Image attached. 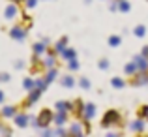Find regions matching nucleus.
Wrapping results in <instances>:
<instances>
[{
	"mask_svg": "<svg viewBox=\"0 0 148 137\" xmlns=\"http://www.w3.org/2000/svg\"><path fill=\"white\" fill-rule=\"evenodd\" d=\"M51 120H53V113H51L49 109H43V111L40 113V116H38V126L40 128H47L51 124Z\"/></svg>",
	"mask_w": 148,
	"mask_h": 137,
	"instance_id": "nucleus-1",
	"label": "nucleus"
},
{
	"mask_svg": "<svg viewBox=\"0 0 148 137\" xmlns=\"http://www.w3.org/2000/svg\"><path fill=\"white\" fill-rule=\"evenodd\" d=\"M114 122H118V113H116V111H109L107 115L103 116V120H101V126L109 128L111 124H114Z\"/></svg>",
	"mask_w": 148,
	"mask_h": 137,
	"instance_id": "nucleus-2",
	"label": "nucleus"
},
{
	"mask_svg": "<svg viewBox=\"0 0 148 137\" xmlns=\"http://www.w3.org/2000/svg\"><path fill=\"white\" fill-rule=\"evenodd\" d=\"M10 34H11V38H13V40L23 41V40H25V36H26V30H25V28H21V26H13Z\"/></svg>",
	"mask_w": 148,
	"mask_h": 137,
	"instance_id": "nucleus-3",
	"label": "nucleus"
},
{
	"mask_svg": "<svg viewBox=\"0 0 148 137\" xmlns=\"http://www.w3.org/2000/svg\"><path fill=\"white\" fill-rule=\"evenodd\" d=\"M83 116H84V118H94V116H96V105L94 103H86V105H84Z\"/></svg>",
	"mask_w": 148,
	"mask_h": 137,
	"instance_id": "nucleus-4",
	"label": "nucleus"
},
{
	"mask_svg": "<svg viewBox=\"0 0 148 137\" xmlns=\"http://www.w3.org/2000/svg\"><path fill=\"white\" fill-rule=\"evenodd\" d=\"M133 62L139 66V70H141V72H146V68H148V58L145 56V54H143V56H135Z\"/></svg>",
	"mask_w": 148,
	"mask_h": 137,
	"instance_id": "nucleus-5",
	"label": "nucleus"
},
{
	"mask_svg": "<svg viewBox=\"0 0 148 137\" xmlns=\"http://www.w3.org/2000/svg\"><path fill=\"white\" fill-rule=\"evenodd\" d=\"M15 15H17V6H15V4L8 6V8H6V11H4V17H6V19H13Z\"/></svg>",
	"mask_w": 148,
	"mask_h": 137,
	"instance_id": "nucleus-6",
	"label": "nucleus"
},
{
	"mask_svg": "<svg viewBox=\"0 0 148 137\" xmlns=\"http://www.w3.org/2000/svg\"><path fill=\"white\" fill-rule=\"evenodd\" d=\"M139 70V66L135 64V62H130V64H126V68H124V72L127 73V75H135Z\"/></svg>",
	"mask_w": 148,
	"mask_h": 137,
	"instance_id": "nucleus-7",
	"label": "nucleus"
},
{
	"mask_svg": "<svg viewBox=\"0 0 148 137\" xmlns=\"http://www.w3.org/2000/svg\"><path fill=\"white\" fill-rule=\"evenodd\" d=\"M15 124H17L19 128H25L26 124H28V116L26 115H17L15 116Z\"/></svg>",
	"mask_w": 148,
	"mask_h": 137,
	"instance_id": "nucleus-8",
	"label": "nucleus"
},
{
	"mask_svg": "<svg viewBox=\"0 0 148 137\" xmlns=\"http://www.w3.org/2000/svg\"><path fill=\"white\" fill-rule=\"evenodd\" d=\"M71 111H75V115H81V116H83V111H84V105H83V101H79V100H77L75 103L71 105Z\"/></svg>",
	"mask_w": 148,
	"mask_h": 137,
	"instance_id": "nucleus-9",
	"label": "nucleus"
},
{
	"mask_svg": "<svg viewBox=\"0 0 148 137\" xmlns=\"http://www.w3.org/2000/svg\"><path fill=\"white\" fill-rule=\"evenodd\" d=\"M40 94H41L40 88H36V90H32V92H30V96H28V105L36 103V101H38V98H40Z\"/></svg>",
	"mask_w": 148,
	"mask_h": 137,
	"instance_id": "nucleus-10",
	"label": "nucleus"
},
{
	"mask_svg": "<svg viewBox=\"0 0 148 137\" xmlns=\"http://www.w3.org/2000/svg\"><path fill=\"white\" fill-rule=\"evenodd\" d=\"M66 118H68V116H66V111H60V113H58L56 116H53V120H54V122L58 124V126H62V124L66 122Z\"/></svg>",
	"mask_w": 148,
	"mask_h": 137,
	"instance_id": "nucleus-11",
	"label": "nucleus"
},
{
	"mask_svg": "<svg viewBox=\"0 0 148 137\" xmlns=\"http://www.w3.org/2000/svg\"><path fill=\"white\" fill-rule=\"evenodd\" d=\"M62 85H64L66 88H71L73 85H75V81H73L71 75H64V77H62Z\"/></svg>",
	"mask_w": 148,
	"mask_h": 137,
	"instance_id": "nucleus-12",
	"label": "nucleus"
},
{
	"mask_svg": "<svg viewBox=\"0 0 148 137\" xmlns=\"http://www.w3.org/2000/svg\"><path fill=\"white\" fill-rule=\"evenodd\" d=\"M2 115L6 116V118H10V116H15V107H11V105L4 107V109H2Z\"/></svg>",
	"mask_w": 148,
	"mask_h": 137,
	"instance_id": "nucleus-13",
	"label": "nucleus"
},
{
	"mask_svg": "<svg viewBox=\"0 0 148 137\" xmlns=\"http://www.w3.org/2000/svg\"><path fill=\"white\" fill-rule=\"evenodd\" d=\"M45 45H47V40H45L43 43H36V45H34V53H36V54L45 53Z\"/></svg>",
	"mask_w": 148,
	"mask_h": 137,
	"instance_id": "nucleus-14",
	"label": "nucleus"
},
{
	"mask_svg": "<svg viewBox=\"0 0 148 137\" xmlns=\"http://www.w3.org/2000/svg\"><path fill=\"white\" fill-rule=\"evenodd\" d=\"M131 130L143 131V130H145V124H143V120H135V122H131Z\"/></svg>",
	"mask_w": 148,
	"mask_h": 137,
	"instance_id": "nucleus-15",
	"label": "nucleus"
},
{
	"mask_svg": "<svg viewBox=\"0 0 148 137\" xmlns=\"http://www.w3.org/2000/svg\"><path fill=\"white\" fill-rule=\"evenodd\" d=\"M62 56H64L66 60H71V58H75V51L73 49H64L62 51Z\"/></svg>",
	"mask_w": 148,
	"mask_h": 137,
	"instance_id": "nucleus-16",
	"label": "nucleus"
},
{
	"mask_svg": "<svg viewBox=\"0 0 148 137\" xmlns=\"http://www.w3.org/2000/svg\"><path fill=\"white\" fill-rule=\"evenodd\" d=\"M66 43H68V40H66V38H62V40L58 41L56 45H54V51H58V53H62V51L66 49Z\"/></svg>",
	"mask_w": 148,
	"mask_h": 137,
	"instance_id": "nucleus-17",
	"label": "nucleus"
},
{
	"mask_svg": "<svg viewBox=\"0 0 148 137\" xmlns=\"http://www.w3.org/2000/svg\"><path fill=\"white\" fill-rule=\"evenodd\" d=\"M56 109H58V111H68V109L71 111V103H66V101H58V103H56Z\"/></svg>",
	"mask_w": 148,
	"mask_h": 137,
	"instance_id": "nucleus-18",
	"label": "nucleus"
},
{
	"mask_svg": "<svg viewBox=\"0 0 148 137\" xmlns=\"http://www.w3.org/2000/svg\"><path fill=\"white\" fill-rule=\"evenodd\" d=\"M145 83H148V75H146V72H141L137 77V85H145Z\"/></svg>",
	"mask_w": 148,
	"mask_h": 137,
	"instance_id": "nucleus-19",
	"label": "nucleus"
},
{
	"mask_svg": "<svg viewBox=\"0 0 148 137\" xmlns=\"http://www.w3.org/2000/svg\"><path fill=\"white\" fill-rule=\"evenodd\" d=\"M54 77H56V70H54V68H51L49 72H47V75H45V81H47V83H51V81H53Z\"/></svg>",
	"mask_w": 148,
	"mask_h": 137,
	"instance_id": "nucleus-20",
	"label": "nucleus"
},
{
	"mask_svg": "<svg viewBox=\"0 0 148 137\" xmlns=\"http://www.w3.org/2000/svg\"><path fill=\"white\" fill-rule=\"evenodd\" d=\"M34 87L40 88V90L43 92V90H45V87H47V81H45V79H40V81H36V83H34Z\"/></svg>",
	"mask_w": 148,
	"mask_h": 137,
	"instance_id": "nucleus-21",
	"label": "nucleus"
},
{
	"mask_svg": "<svg viewBox=\"0 0 148 137\" xmlns=\"http://www.w3.org/2000/svg\"><path fill=\"white\" fill-rule=\"evenodd\" d=\"M69 135H83V131H81V126H79V124H73V126H71V131H69Z\"/></svg>",
	"mask_w": 148,
	"mask_h": 137,
	"instance_id": "nucleus-22",
	"label": "nucleus"
},
{
	"mask_svg": "<svg viewBox=\"0 0 148 137\" xmlns=\"http://www.w3.org/2000/svg\"><path fill=\"white\" fill-rule=\"evenodd\" d=\"M109 45H111V47H118L120 45V38L118 36H111V38H109Z\"/></svg>",
	"mask_w": 148,
	"mask_h": 137,
	"instance_id": "nucleus-23",
	"label": "nucleus"
},
{
	"mask_svg": "<svg viewBox=\"0 0 148 137\" xmlns=\"http://www.w3.org/2000/svg\"><path fill=\"white\" fill-rule=\"evenodd\" d=\"M145 34H146V28H145V26H143V25H139L137 28H135V36L143 38V36H145Z\"/></svg>",
	"mask_w": 148,
	"mask_h": 137,
	"instance_id": "nucleus-24",
	"label": "nucleus"
},
{
	"mask_svg": "<svg viewBox=\"0 0 148 137\" xmlns=\"http://www.w3.org/2000/svg\"><path fill=\"white\" fill-rule=\"evenodd\" d=\"M118 10H120V11H130V4H127L126 0H120V4H118Z\"/></svg>",
	"mask_w": 148,
	"mask_h": 137,
	"instance_id": "nucleus-25",
	"label": "nucleus"
},
{
	"mask_svg": "<svg viewBox=\"0 0 148 137\" xmlns=\"http://www.w3.org/2000/svg\"><path fill=\"white\" fill-rule=\"evenodd\" d=\"M112 87H114V88H122L124 87V81L118 79V77H114V79H112Z\"/></svg>",
	"mask_w": 148,
	"mask_h": 137,
	"instance_id": "nucleus-26",
	"label": "nucleus"
},
{
	"mask_svg": "<svg viewBox=\"0 0 148 137\" xmlns=\"http://www.w3.org/2000/svg\"><path fill=\"white\" fill-rule=\"evenodd\" d=\"M23 87H25L26 90H32V88H34V81H32V79H25V83H23Z\"/></svg>",
	"mask_w": 148,
	"mask_h": 137,
	"instance_id": "nucleus-27",
	"label": "nucleus"
},
{
	"mask_svg": "<svg viewBox=\"0 0 148 137\" xmlns=\"http://www.w3.org/2000/svg\"><path fill=\"white\" fill-rule=\"evenodd\" d=\"M69 70H71V72L79 70V64H77V60H75V58H71V60H69Z\"/></svg>",
	"mask_w": 148,
	"mask_h": 137,
	"instance_id": "nucleus-28",
	"label": "nucleus"
},
{
	"mask_svg": "<svg viewBox=\"0 0 148 137\" xmlns=\"http://www.w3.org/2000/svg\"><path fill=\"white\" fill-rule=\"evenodd\" d=\"M99 68H101V70H107V68H109V60H107V58L99 60Z\"/></svg>",
	"mask_w": 148,
	"mask_h": 137,
	"instance_id": "nucleus-29",
	"label": "nucleus"
},
{
	"mask_svg": "<svg viewBox=\"0 0 148 137\" xmlns=\"http://www.w3.org/2000/svg\"><path fill=\"white\" fill-rule=\"evenodd\" d=\"M81 87L88 90V88H90V83H88V79H81Z\"/></svg>",
	"mask_w": 148,
	"mask_h": 137,
	"instance_id": "nucleus-30",
	"label": "nucleus"
},
{
	"mask_svg": "<svg viewBox=\"0 0 148 137\" xmlns=\"http://www.w3.org/2000/svg\"><path fill=\"white\" fill-rule=\"evenodd\" d=\"M45 66H49V68H53V66H54V58H53V56H49L47 60H45Z\"/></svg>",
	"mask_w": 148,
	"mask_h": 137,
	"instance_id": "nucleus-31",
	"label": "nucleus"
},
{
	"mask_svg": "<svg viewBox=\"0 0 148 137\" xmlns=\"http://www.w3.org/2000/svg\"><path fill=\"white\" fill-rule=\"evenodd\" d=\"M141 116L148 120V107H143V109H141Z\"/></svg>",
	"mask_w": 148,
	"mask_h": 137,
	"instance_id": "nucleus-32",
	"label": "nucleus"
},
{
	"mask_svg": "<svg viewBox=\"0 0 148 137\" xmlns=\"http://www.w3.org/2000/svg\"><path fill=\"white\" fill-rule=\"evenodd\" d=\"M0 81H4V83L10 81V75H8V73H0Z\"/></svg>",
	"mask_w": 148,
	"mask_h": 137,
	"instance_id": "nucleus-33",
	"label": "nucleus"
},
{
	"mask_svg": "<svg viewBox=\"0 0 148 137\" xmlns=\"http://www.w3.org/2000/svg\"><path fill=\"white\" fill-rule=\"evenodd\" d=\"M36 2H38V0H26V6H28V8H34V6H36Z\"/></svg>",
	"mask_w": 148,
	"mask_h": 137,
	"instance_id": "nucleus-34",
	"label": "nucleus"
},
{
	"mask_svg": "<svg viewBox=\"0 0 148 137\" xmlns=\"http://www.w3.org/2000/svg\"><path fill=\"white\" fill-rule=\"evenodd\" d=\"M54 135H66V131H64V130H62V128H58V130H56V131H54Z\"/></svg>",
	"mask_w": 148,
	"mask_h": 137,
	"instance_id": "nucleus-35",
	"label": "nucleus"
},
{
	"mask_svg": "<svg viewBox=\"0 0 148 137\" xmlns=\"http://www.w3.org/2000/svg\"><path fill=\"white\" fill-rule=\"evenodd\" d=\"M41 135H54V131H51V130H43V131H41Z\"/></svg>",
	"mask_w": 148,
	"mask_h": 137,
	"instance_id": "nucleus-36",
	"label": "nucleus"
},
{
	"mask_svg": "<svg viewBox=\"0 0 148 137\" xmlns=\"http://www.w3.org/2000/svg\"><path fill=\"white\" fill-rule=\"evenodd\" d=\"M143 54H145V56L148 58V47H145V49H143Z\"/></svg>",
	"mask_w": 148,
	"mask_h": 137,
	"instance_id": "nucleus-37",
	"label": "nucleus"
},
{
	"mask_svg": "<svg viewBox=\"0 0 148 137\" xmlns=\"http://www.w3.org/2000/svg\"><path fill=\"white\" fill-rule=\"evenodd\" d=\"M2 101H4V92L0 90V103H2Z\"/></svg>",
	"mask_w": 148,
	"mask_h": 137,
	"instance_id": "nucleus-38",
	"label": "nucleus"
},
{
	"mask_svg": "<svg viewBox=\"0 0 148 137\" xmlns=\"http://www.w3.org/2000/svg\"><path fill=\"white\" fill-rule=\"evenodd\" d=\"M13 2H23V0H13Z\"/></svg>",
	"mask_w": 148,
	"mask_h": 137,
	"instance_id": "nucleus-39",
	"label": "nucleus"
},
{
	"mask_svg": "<svg viewBox=\"0 0 148 137\" xmlns=\"http://www.w3.org/2000/svg\"><path fill=\"white\" fill-rule=\"evenodd\" d=\"M118 2H120V0H118Z\"/></svg>",
	"mask_w": 148,
	"mask_h": 137,
	"instance_id": "nucleus-40",
	"label": "nucleus"
}]
</instances>
